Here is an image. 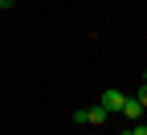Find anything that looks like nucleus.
Instances as JSON below:
<instances>
[{
  "instance_id": "nucleus-4",
  "label": "nucleus",
  "mask_w": 147,
  "mask_h": 135,
  "mask_svg": "<svg viewBox=\"0 0 147 135\" xmlns=\"http://www.w3.org/2000/svg\"><path fill=\"white\" fill-rule=\"evenodd\" d=\"M127 135H147V123H131V131Z\"/></svg>"
},
{
  "instance_id": "nucleus-3",
  "label": "nucleus",
  "mask_w": 147,
  "mask_h": 135,
  "mask_svg": "<svg viewBox=\"0 0 147 135\" xmlns=\"http://www.w3.org/2000/svg\"><path fill=\"white\" fill-rule=\"evenodd\" d=\"M143 111H147V107H143V102H139V98H127V102H123V111H119V115H127V119H131V123H139V119H143Z\"/></svg>"
},
{
  "instance_id": "nucleus-1",
  "label": "nucleus",
  "mask_w": 147,
  "mask_h": 135,
  "mask_svg": "<svg viewBox=\"0 0 147 135\" xmlns=\"http://www.w3.org/2000/svg\"><path fill=\"white\" fill-rule=\"evenodd\" d=\"M110 119V115H106V107L98 102V107H86V111H74V123H90V127H102Z\"/></svg>"
},
{
  "instance_id": "nucleus-5",
  "label": "nucleus",
  "mask_w": 147,
  "mask_h": 135,
  "mask_svg": "<svg viewBox=\"0 0 147 135\" xmlns=\"http://www.w3.org/2000/svg\"><path fill=\"white\" fill-rule=\"evenodd\" d=\"M135 98H139V102H143V107H147V82H143V86H139V94H135Z\"/></svg>"
},
{
  "instance_id": "nucleus-6",
  "label": "nucleus",
  "mask_w": 147,
  "mask_h": 135,
  "mask_svg": "<svg viewBox=\"0 0 147 135\" xmlns=\"http://www.w3.org/2000/svg\"><path fill=\"white\" fill-rule=\"evenodd\" d=\"M12 4H16V0H0V8H12Z\"/></svg>"
},
{
  "instance_id": "nucleus-7",
  "label": "nucleus",
  "mask_w": 147,
  "mask_h": 135,
  "mask_svg": "<svg viewBox=\"0 0 147 135\" xmlns=\"http://www.w3.org/2000/svg\"><path fill=\"white\" fill-rule=\"evenodd\" d=\"M143 82H147V70H143Z\"/></svg>"
},
{
  "instance_id": "nucleus-2",
  "label": "nucleus",
  "mask_w": 147,
  "mask_h": 135,
  "mask_svg": "<svg viewBox=\"0 0 147 135\" xmlns=\"http://www.w3.org/2000/svg\"><path fill=\"white\" fill-rule=\"evenodd\" d=\"M123 102H127V94H123V90H115V86H110V90L102 94V107H106V115H115V111H123Z\"/></svg>"
}]
</instances>
